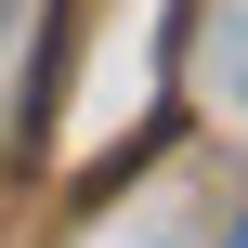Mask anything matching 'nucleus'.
I'll return each instance as SVG.
<instances>
[{
	"instance_id": "1",
	"label": "nucleus",
	"mask_w": 248,
	"mask_h": 248,
	"mask_svg": "<svg viewBox=\"0 0 248 248\" xmlns=\"http://www.w3.org/2000/svg\"><path fill=\"white\" fill-rule=\"evenodd\" d=\"M0 13H13V0H0Z\"/></svg>"
},
{
	"instance_id": "2",
	"label": "nucleus",
	"mask_w": 248,
	"mask_h": 248,
	"mask_svg": "<svg viewBox=\"0 0 248 248\" xmlns=\"http://www.w3.org/2000/svg\"><path fill=\"white\" fill-rule=\"evenodd\" d=\"M235 248H248V235H235Z\"/></svg>"
}]
</instances>
